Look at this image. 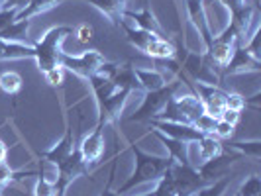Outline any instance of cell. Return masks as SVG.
I'll return each mask as SVG.
<instances>
[{"label": "cell", "mask_w": 261, "mask_h": 196, "mask_svg": "<svg viewBox=\"0 0 261 196\" xmlns=\"http://www.w3.org/2000/svg\"><path fill=\"white\" fill-rule=\"evenodd\" d=\"M181 87H183V80L177 78V80L167 82V85H165L163 89H159V91L145 92L144 100H142V106L130 116V122H149V120H153V118L163 110V106L167 104V100H169L171 96H175V94L179 92Z\"/></svg>", "instance_id": "3"}, {"label": "cell", "mask_w": 261, "mask_h": 196, "mask_svg": "<svg viewBox=\"0 0 261 196\" xmlns=\"http://www.w3.org/2000/svg\"><path fill=\"white\" fill-rule=\"evenodd\" d=\"M236 196H240V194H238V192H236Z\"/></svg>", "instance_id": "44"}, {"label": "cell", "mask_w": 261, "mask_h": 196, "mask_svg": "<svg viewBox=\"0 0 261 196\" xmlns=\"http://www.w3.org/2000/svg\"><path fill=\"white\" fill-rule=\"evenodd\" d=\"M149 124L155 131H161L183 144H196L202 137V133L195 130V126L191 124H173V122H157V120H149Z\"/></svg>", "instance_id": "8"}, {"label": "cell", "mask_w": 261, "mask_h": 196, "mask_svg": "<svg viewBox=\"0 0 261 196\" xmlns=\"http://www.w3.org/2000/svg\"><path fill=\"white\" fill-rule=\"evenodd\" d=\"M105 61H106L105 55L100 51L89 49V51H83L81 55H67V53H61L59 67L71 71V73H75V75L81 78H89Z\"/></svg>", "instance_id": "4"}, {"label": "cell", "mask_w": 261, "mask_h": 196, "mask_svg": "<svg viewBox=\"0 0 261 196\" xmlns=\"http://www.w3.org/2000/svg\"><path fill=\"white\" fill-rule=\"evenodd\" d=\"M100 196H122V194H118V192H110V190H105Z\"/></svg>", "instance_id": "39"}, {"label": "cell", "mask_w": 261, "mask_h": 196, "mask_svg": "<svg viewBox=\"0 0 261 196\" xmlns=\"http://www.w3.org/2000/svg\"><path fill=\"white\" fill-rule=\"evenodd\" d=\"M240 114H242V112H236V110L226 108V110L222 112V116H220V120H224V122H228V124L236 126V124H238V120H240Z\"/></svg>", "instance_id": "35"}, {"label": "cell", "mask_w": 261, "mask_h": 196, "mask_svg": "<svg viewBox=\"0 0 261 196\" xmlns=\"http://www.w3.org/2000/svg\"><path fill=\"white\" fill-rule=\"evenodd\" d=\"M34 196H57L55 181H49V179H45L41 175L38 179V183H36V188H34Z\"/></svg>", "instance_id": "27"}, {"label": "cell", "mask_w": 261, "mask_h": 196, "mask_svg": "<svg viewBox=\"0 0 261 196\" xmlns=\"http://www.w3.org/2000/svg\"><path fill=\"white\" fill-rule=\"evenodd\" d=\"M132 151H134V157H136V171H134V175H132L130 179L116 190L118 194L122 196L126 194V192H130L134 186H140V184L147 183V181H159L161 175L169 169L171 163H173L171 157L169 159L153 157L149 155V153H145V151H142L136 145L132 147Z\"/></svg>", "instance_id": "1"}, {"label": "cell", "mask_w": 261, "mask_h": 196, "mask_svg": "<svg viewBox=\"0 0 261 196\" xmlns=\"http://www.w3.org/2000/svg\"><path fill=\"white\" fill-rule=\"evenodd\" d=\"M22 85H24V78L16 71H6V73L0 75V89L6 94H10V96H16L18 92L22 91Z\"/></svg>", "instance_id": "22"}, {"label": "cell", "mask_w": 261, "mask_h": 196, "mask_svg": "<svg viewBox=\"0 0 261 196\" xmlns=\"http://www.w3.org/2000/svg\"><path fill=\"white\" fill-rule=\"evenodd\" d=\"M193 126H195V130H198L202 135H206V133H212V131H214L216 118L208 116V114H202V116H198L195 122H193Z\"/></svg>", "instance_id": "29"}, {"label": "cell", "mask_w": 261, "mask_h": 196, "mask_svg": "<svg viewBox=\"0 0 261 196\" xmlns=\"http://www.w3.org/2000/svg\"><path fill=\"white\" fill-rule=\"evenodd\" d=\"M187 12L198 30V34L202 36V41L208 45L212 41V32H210V24L206 12H204V6H202V0H187Z\"/></svg>", "instance_id": "14"}, {"label": "cell", "mask_w": 261, "mask_h": 196, "mask_svg": "<svg viewBox=\"0 0 261 196\" xmlns=\"http://www.w3.org/2000/svg\"><path fill=\"white\" fill-rule=\"evenodd\" d=\"M238 194L240 196H261V179L257 177V175L248 177V179L244 181V184L240 186Z\"/></svg>", "instance_id": "26"}, {"label": "cell", "mask_w": 261, "mask_h": 196, "mask_svg": "<svg viewBox=\"0 0 261 196\" xmlns=\"http://www.w3.org/2000/svg\"><path fill=\"white\" fill-rule=\"evenodd\" d=\"M198 153H200V161L204 163V161H208L212 157H216L218 153H222L224 151V144L222 139H218V137H214L212 133H206V135H202L198 142Z\"/></svg>", "instance_id": "20"}, {"label": "cell", "mask_w": 261, "mask_h": 196, "mask_svg": "<svg viewBox=\"0 0 261 196\" xmlns=\"http://www.w3.org/2000/svg\"><path fill=\"white\" fill-rule=\"evenodd\" d=\"M259 59H255L251 53L242 45V47H236L232 59L228 61V65L220 71V75L228 77V75H236V73H242V71H257L259 69Z\"/></svg>", "instance_id": "11"}, {"label": "cell", "mask_w": 261, "mask_h": 196, "mask_svg": "<svg viewBox=\"0 0 261 196\" xmlns=\"http://www.w3.org/2000/svg\"><path fill=\"white\" fill-rule=\"evenodd\" d=\"M249 2H253L255 6H259V0H249Z\"/></svg>", "instance_id": "41"}, {"label": "cell", "mask_w": 261, "mask_h": 196, "mask_svg": "<svg viewBox=\"0 0 261 196\" xmlns=\"http://www.w3.org/2000/svg\"><path fill=\"white\" fill-rule=\"evenodd\" d=\"M2 4H4V0H0V8H2Z\"/></svg>", "instance_id": "43"}, {"label": "cell", "mask_w": 261, "mask_h": 196, "mask_svg": "<svg viewBox=\"0 0 261 196\" xmlns=\"http://www.w3.org/2000/svg\"><path fill=\"white\" fill-rule=\"evenodd\" d=\"M28 30H30V20H16L14 24L0 32V39L8 41V43H26L34 45L32 39L28 38Z\"/></svg>", "instance_id": "18"}, {"label": "cell", "mask_w": 261, "mask_h": 196, "mask_svg": "<svg viewBox=\"0 0 261 196\" xmlns=\"http://www.w3.org/2000/svg\"><path fill=\"white\" fill-rule=\"evenodd\" d=\"M75 147H77V144H75V135H73V128H71V124H69L65 133H63V137L57 142V145H53L49 151H43L39 157L43 159V163L59 165V163H61V161H63Z\"/></svg>", "instance_id": "12"}, {"label": "cell", "mask_w": 261, "mask_h": 196, "mask_svg": "<svg viewBox=\"0 0 261 196\" xmlns=\"http://www.w3.org/2000/svg\"><path fill=\"white\" fill-rule=\"evenodd\" d=\"M140 196H153V192H147V194H140Z\"/></svg>", "instance_id": "42"}, {"label": "cell", "mask_w": 261, "mask_h": 196, "mask_svg": "<svg viewBox=\"0 0 261 196\" xmlns=\"http://www.w3.org/2000/svg\"><path fill=\"white\" fill-rule=\"evenodd\" d=\"M43 77L47 80V85H51V87H61V85H63V69H61V67H55L51 71H47Z\"/></svg>", "instance_id": "33"}, {"label": "cell", "mask_w": 261, "mask_h": 196, "mask_svg": "<svg viewBox=\"0 0 261 196\" xmlns=\"http://www.w3.org/2000/svg\"><path fill=\"white\" fill-rule=\"evenodd\" d=\"M240 153H236V151H226L224 149L222 153H218L216 157H212L208 161H204V163H200L196 171H198V175L202 177V181L204 183H214V181H218V179H222L226 177V171L230 169V165L234 163L236 159H240Z\"/></svg>", "instance_id": "6"}, {"label": "cell", "mask_w": 261, "mask_h": 196, "mask_svg": "<svg viewBox=\"0 0 261 196\" xmlns=\"http://www.w3.org/2000/svg\"><path fill=\"white\" fill-rule=\"evenodd\" d=\"M57 167V177H63V179H67L69 183H73L77 177H81V175H87L89 171H91V165L85 161V157H83V153H81V149H79V145L69 153V155L59 163V165H55Z\"/></svg>", "instance_id": "10"}, {"label": "cell", "mask_w": 261, "mask_h": 196, "mask_svg": "<svg viewBox=\"0 0 261 196\" xmlns=\"http://www.w3.org/2000/svg\"><path fill=\"white\" fill-rule=\"evenodd\" d=\"M73 34L71 26H57L51 27L43 38L34 43V57L38 69L41 71V75H45L47 71H51L55 67H59V59H61V41Z\"/></svg>", "instance_id": "2"}, {"label": "cell", "mask_w": 261, "mask_h": 196, "mask_svg": "<svg viewBox=\"0 0 261 196\" xmlns=\"http://www.w3.org/2000/svg\"><path fill=\"white\" fill-rule=\"evenodd\" d=\"M138 2H140V6H142V8H149V6H147V4H149V0H138Z\"/></svg>", "instance_id": "40"}, {"label": "cell", "mask_w": 261, "mask_h": 196, "mask_svg": "<svg viewBox=\"0 0 261 196\" xmlns=\"http://www.w3.org/2000/svg\"><path fill=\"white\" fill-rule=\"evenodd\" d=\"M73 36H75L79 43L85 45V47H92L94 41H96V36H94L92 26L85 24V22H83V24H77V26L73 27Z\"/></svg>", "instance_id": "24"}, {"label": "cell", "mask_w": 261, "mask_h": 196, "mask_svg": "<svg viewBox=\"0 0 261 196\" xmlns=\"http://www.w3.org/2000/svg\"><path fill=\"white\" fill-rule=\"evenodd\" d=\"M4 47H6V41L0 39V59H2V53H4Z\"/></svg>", "instance_id": "38"}, {"label": "cell", "mask_w": 261, "mask_h": 196, "mask_svg": "<svg viewBox=\"0 0 261 196\" xmlns=\"http://www.w3.org/2000/svg\"><path fill=\"white\" fill-rule=\"evenodd\" d=\"M6 155H8V149H6L4 142L0 139V163H6Z\"/></svg>", "instance_id": "37"}, {"label": "cell", "mask_w": 261, "mask_h": 196, "mask_svg": "<svg viewBox=\"0 0 261 196\" xmlns=\"http://www.w3.org/2000/svg\"><path fill=\"white\" fill-rule=\"evenodd\" d=\"M136 91H130V89H118L116 92H112L108 98L100 100V118L98 120H105L106 124H112V122H118L120 116H122V110L128 102L132 94Z\"/></svg>", "instance_id": "9"}, {"label": "cell", "mask_w": 261, "mask_h": 196, "mask_svg": "<svg viewBox=\"0 0 261 196\" xmlns=\"http://www.w3.org/2000/svg\"><path fill=\"white\" fill-rule=\"evenodd\" d=\"M153 133H155V135L161 139V142H163V144H165L167 151H169V157L175 161V163H181V165L189 163V155H187V144H183V142H177V139H173V137H169V135L161 133V131L153 130Z\"/></svg>", "instance_id": "19"}, {"label": "cell", "mask_w": 261, "mask_h": 196, "mask_svg": "<svg viewBox=\"0 0 261 196\" xmlns=\"http://www.w3.org/2000/svg\"><path fill=\"white\" fill-rule=\"evenodd\" d=\"M55 184H57V196H65L67 186L71 183L67 179H63V177H55Z\"/></svg>", "instance_id": "36"}, {"label": "cell", "mask_w": 261, "mask_h": 196, "mask_svg": "<svg viewBox=\"0 0 261 196\" xmlns=\"http://www.w3.org/2000/svg\"><path fill=\"white\" fill-rule=\"evenodd\" d=\"M122 18H124L126 22H130L132 26L140 27V30L151 32V34H157V36H165L161 24L157 22V18L151 14L149 8H142L140 12H130V10H126V12L122 14Z\"/></svg>", "instance_id": "13"}, {"label": "cell", "mask_w": 261, "mask_h": 196, "mask_svg": "<svg viewBox=\"0 0 261 196\" xmlns=\"http://www.w3.org/2000/svg\"><path fill=\"white\" fill-rule=\"evenodd\" d=\"M153 196H183L181 192H177V188L173 186L167 175H161V179L157 181V186L153 190Z\"/></svg>", "instance_id": "28"}, {"label": "cell", "mask_w": 261, "mask_h": 196, "mask_svg": "<svg viewBox=\"0 0 261 196\" xmlns=\"http://www.w3.org/2000/svg\"><path fill=\"white\" fill-rule=\"evenodd\" d=\"M228 186H230V177H222V179H218L214 183H208L204 184L202 188H198L196 196H222Z\"/></svg>", "instance_id": "25"}, {"label": "cell", "mask_w": 261, "mask_h": 196, "mask_svg": "<svg viewBox=\"0 0 261 196\" xmlns=\"http://www.w3.org/2000/svg\"><path fill=\"white\" fill-rule=\"evenodd\" d=\"M18 20V10L14 8H0V32Z\"/></svg>", "instance_id": "31"}, {"label": "cell", "mask_w": 261, "mask_h": 196, "mask_svg": "<svg viewBox=\"0 0 261 196\" xmlns=\"http://www.w3.org/2000/svg\"><path fill=\"white\" fill-rule=\"evenodd\" d=\"M30 2H32V0H4L2 8H14V10H18V14H20Z\"/></svg>", "instance_id": "34"}, {"label": "cell", "mask_w": 261, "mask_h": 196, "mask_svg": "<svg viewBox=\"0 0 261 196\" xmlns=\"http://www.w3.org/2000/svg\"><path fill=\"white\" fill-rule=\"evenodd\" d=\"M105 120H98L96 128L79 144V149H81V153L85 157V161L91 165V169L94 165H98V161L102 157V151H105V135H102L105 133Z\"/></svg>", "instance_id": "7"}, {"label": "cell", "mask_w": 261, "mask_h": 196, "mask_svg": "<svg viewBox=\"0 0 261 196\" xmlns=\"http://www.w3.org/2000/svg\"><path fill=\"white\" fill-rule=\"evenodd\" d=\"M61 2H65V0H32L26 8L18 14V20H30V18H34L38 14L51 10L57 4H61Z\"/></svg>", "instance_id": "21"}, {"label": "cell", "mask_w": 261, "mask_h": 196, "mask_svg": "<svg viewBox=\"0 0 261 196\" xmlns=\"http://www.w3.org/2000/svg\"><path fill=\"white\" fill-rule=\"evenodd\" d=\"M81 2H89L92 6H96L114 26L120 24L122 14L126 12V4H128V0H81Z\"/></svg>", "instance_id": "17"}, {"label": "cell", "mask_w": 261, "mask_h": 196, "mask_svg": "<svg viewBox=\"0 0 261 196\" xmlns=\"http://www.w3.org/2000/svg\"><path fill=\"white\" fill-rule=\"evenodd\" d=\"M236 131V126L232 124H228V122H224V120H216V126H214V131H212V135L214 137H218V139H230L232 135H234Z\"/></svg>", "instance_id": "30"}, {"label": "cell", "mask_w": 261, "mask_h": 196, "mask_svg": "<svg viewBox=\"0 0 261 196\" xmlns=\"http://www.w3.org/2000/svg\"><path fill=\"white\" fill-rule=\"evenodd\" d=\"M226 108L236 110V112H242L246 108V98L236 94V92H228V98H226Z\"/></svg>", "instance_id": "32"}, {"label": "cell", "mask_w": 261, "mask_h": 196, "mask_svg": "<svg viewBox=\"0 0 261 196\" xmlns=\"http://www.w3.org/2000/svg\"><path fill=\"white\" fill-rule=\"evenodd\" d=\"M230 149L240 153V155H246V157H253V159H259L261 157V144L259 142H232L230 144Z\"/></svg>", "instance_id": "23"}, {"label": "cell", "mask_w": 261, "mask_h": 196, "mask_svg": "<svg viewBox=\"0 0 261 196\" xmlns=\"http://www.w3.org/2000/svg\"><path fill=\"white\" fill-rule=\"evenodd\" d=\"M191 89L200 98V102L204 106V114L216 120L222 116V112L226 110L228 91H224L218 85H204V82H191Z\"/></svg>", "instance_id": "5"}, {"label": "cell", "mask_w": 261, "mask_h": 196, "mask_svg": "<svg viewBox=\"0 0 261 196\" xmlns=\"http://www.w3.org/2000/svg\"><path fill=\"white\" fill-rule=\"evenodd\" d=\"M134 75L138 78L140 89H144L145 92L159 91L169 82L167 75L157 71V69H138V67H134Z\"/></svg>", "instance_id": "16"}, {"label": "cell", "mask_w": 261, "mask_h": 196, "mask_svg": "<svg viewBox=\"0 0 261 196\" xmlns=\"http://www.w3.org/2000/svg\"><path fill=\"white\" fill-rule=\"evenodd\" d=\"M175 102H177V108L179 112L183 114V118L187 120V124L193 126L198 116L204 114V106L200 102V98L196 96L195 92H187V94H175Z\"/></svg>", "instance_id": "15"}]
</instances>
